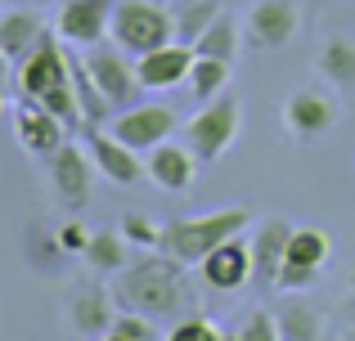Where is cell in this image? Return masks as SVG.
I'll use <instances>...</instances> for the list:
<instances>
[{"label": "cell", "mask_w": 355, "mask_h": 341, "mask_svg": "<svg viewBox=\"0 0 355 341\" xmlns=\"http://www.w3.org/2000/svg\"><path fill=\"white\" fill-rule=\"evenodd\" d=\"M198 279L207 283L211 292H243V288H252V243L243 234L230 238V243H220L211 256L198 261Z\"/></svg>", "instance_id": "cell-13"}, {"label": "cell", "mask_w": 355, "mask_h": 341, "mask_svg": "<svg viewBox=\"0 0 355 341\" xmlns=\"http://www.w3.org/2000/svg\"><path fill=\"white\" fill-rule=\"evenodd\" d=\"M90 234H95V229H86V225L77 220V211H72V216L59 225L54 243H59V252H63V256H86V247H90Z\"/></svg>", "instance_id": "cell-31"}, {"label": "cell", "mask_w": 355, "mask_h": 341, "mask_svg": "<svg viewBox=\"0 0 355 341\" xmlns=\"http://www.w3.org/2000/svg\"><path fill=\"white\" fill-rule=\"evenodd\" d=\"M275 319H279V341H324V315L306 301V292H293V301Z\"/></svg>", "instance_id": "cell-21"}, {"label": "cell", "mask_w": 355, "mask_h": 341, "mask_svg": "<svg viewBox=\"0 0 355 341\" xmlns=\"http://www.w3.org/2000/svg\"><path fill=\"white\" fill-rule=\"evenodd\" d=\"M45 32H50V27H45L41 14H32V9H9V14L0 18V50H5L9 59H14V68H18V63L41 45Z\"/></svg>", "instance_id": "cell-19"}, {"label": "cell", "mask_w": 355, "mask_h": 341, "mask_svg": "<svg viewBox=\"0 0 355 341\" xmlns=\"http://www.w3.org/2000/svg\"><path fill=\"white\" fill-rule=\"evenodd\" d=\"M14 135H18V144H23V153H32L36 162L54 158V153H59L63 144H68V126H63L59 117L50 113V108L32 104V99H23V104H18Z\"/></svg>", "instance_id": "cell-14"}, {"label": "cell", "mask_w": 355, "mask_h": 341, "mask_svg": "<svg viewBox=\"0 0 355 341\" xmlns=\"http://www.w3.org/2000/svg\"><path fill=\"white\" fill-rule=\"evenodd\" d=\"M0 5H5V0H0Z\"/></svg>", "instance_id": "cell-39"}, {"label": "cell", "mask_w": 355, "mask_h": 341, "mask_svg": "<svg viewBox=\"0 0 355 341\" xmlns=\"http://www.w3.org/2000/svg\"><path fill=\"white\" fill-rule=\"evenodd\" d=\"M175 41V14L157 0H117L113 9V45L126 54H148L157 45Z\"/></svg>", "instance_id": "cell-5"}, {"label": "cell", "mask_w": 355, "mask_h": 341, "mask_svg": "<svg viewBox=\"0 0 355 341\" xmlns=\"http://www.w3.org/2000/svg\"><path fill=\"white\" fill-rule=\"evenodd\" d=\"M113 9H117V0H63L54 32H59L63 45H72V50L104 45L108 36H113Z\"/></svg>", "instance_id": "cell-9"}, {"label": "cell", "mask_w": 355, "mask_h": 341, "mask_svg": "<svg viewBox=\"0 0 355 341\" xmlns=\"http://www.w3.org/2000/svg\"><path fill=\"white\" fill-rule=\"evenodd\" d=\"M239 126H243L239 99L234 95H216L180 126V140L189 144V153L202 162V167H211V162H216L220 153H230V144L239 140Z\"/></svg>", "instance_id": "cell-4"}, {"label": "cell", "mask_w": 355, "mask_h": 341, "mask_svg": "<svg viewBox=\"0 0 355 341\" xmlns=\"http://www.w3.org/2000/svg\"><path fill=\"white\" fill-rule=\"evenodd\" d=\"M351 292H355V265H351Z\"/></svg>", "instance_id": "cell-36"}, {"label": "cell", "mask_w": 355, "mask_h": 341, "mask_svg": "<svg viewBox=\"0 0 355 341\" xmlns=\"http://www.w3.org/2000/svg\"><path fill=\"white\" fill-rule=\"evenodd\" d=\"M86 68L95 77V86L104 90V99L117 108H135L139 95H144V81L135 72V59H130L121 45H90L86 50Z\"/></svg>", "instance_id": "cell-7"}, {"label": "cell", "mask_w": 355, "mask_h": 341, "mask_svg": "<svg viewBox=\"0 0 355 341\" xmlns=\"http://www.w3.org/2000/svg\"><path fill=\"white\" fill-rule=\"evenodd\" d=\"M126 238H121V229H95L90 234V247H86V265L95 274H121L130 265L126 256Z\"/></svg>", "instance_id": "cell-23"}, {"label": "cell", "mask_w": 355, "mask_h": 341, "mask_svg": "<svg viewBox=\"0 0 355 341\" xmlns=\"http://www.w3.org/2000/svg\"><path fill=\"white\" fill-rule=\"evenodd\" d=\"M9 77H14V59H9V54L0 50V90L9 86Z\"/></svg>", "instance_id": "cell-33"}, {"label": "cell", "mask_w": 355, "mask_h": 341, "mask_svg": "<svg viewBox=\"0 0 355 341\" xmlns=\"http://www.w3.org/2000/svg\"><path fill=\"white\" fill-rule=\"evenodd\" d=\"M113 333L130 337V341H162V337H157V319L139 315V310H117V319H113Z\"/></svg>", "instance_id": "cell-30"}, {"label": "cell", "mask_w": 355, "mask_h": 341, "mask_svg": "<svg viewBox=\"0 0 355 341\" xmlns=\"http://www.w3.org/2000/svg\"><path fill=\"white\" fill-rule=\"evenodd\" d=\"M338 117H342V104H338V95H333V86L329 90L324 86H302V90H293V95L284 99V108H279V122H284L288 140H297V144L324 140V135L338 126Z\"/></svg>", "instance_id": "cell-6"}, {"label": "cell", "mask_w": 355, "mask_h": 341, "mask_svg": "<svg viewBox=\"0 0 355 341\" xmlns=\"http://www.w3.org/2000/svg\"><path fill=\"white\" fill-rule=\"evenodd\" d=\"M288 238H293V225L284 216H266L248 229V243H252V283L261 292L279 283V270L288 261Z\"/></svg>", "instance_id": "cell-12"}, {"label": "cell", "mask_w": 355, "mask_h": 341, "mask_svg": "<svg viewBox=\"0 0 355 341\" xmlns=\"http://www.w3.org/2000/svg\"><path fill=\"white\" fill-rule=\"evenodd\" d=\"M162 341H225V333L202 315H184V319H175V324L166 328Z\"/></svg>", "instance_id": "cell-29"}, {"label": "cell", "mask_w": 355, "mask_h": 341, "mask_svg": "<svg viewBox=\"0 0 355 341\" xmlns=\"http://www.w3.org/2000/svg\"><path fill=\"white\" fill-rule=\"evenodd\" d=\"M14 81H18V95L41 104V108H50L68 131L86 126L81 122V104H77V86H72V59H68V50H63L59 32L41 36V45L14 68Z\"/></svg>", "instance_id": "cell-2"}, {"label": "cell", "mask_w": 355, "mask_h": 341, "mask_svg": "<svg viewBox=\"0 0 355 341\" xmlns=\"http://www.w3.org/2000/svg\"><path fill=\"white\" fill-rule=\"evenodd\" d=\"M329 256H333V238H329V229H320V225H302V229H293V238H288V261H297V265H315V270H320Z\"/></svg>", "instance_id": "cell-25"}, {"label": "cell", "mask_w": 355, "mask_h": 341, "mask_svg": "<svg viewBox=\"0 0 355 341\" xmlns=\"http://www.w3.org/2000/svg\"><path fill=\"white\" fill-rule=\"evenodd\" d=\"M27 5H54V0H27ZM59 5H63V0H59Z\"/></svg>", "instance_id": "cell-35"}, {"label": "cell", "mask_w": 355, "mask_h": 341, "mask_svg": "<svg viewBox=\"0 0 355 341\" xmlns=\"http://www.w3.org/2000/svg\"><path fill=\"white\" fill-rule=\"evenodd\" d=\"M351 341H355V328H351Z\"/></svg>", "instance_id": "cell-38"}, {"label": "cell", "mask_w": 355, "mask_h": 341, "mask_svg": "<svg viewBox=\"0 0 355 341\" xmlns=\"http://www.w3.org/2000/svg\"><path fill=\"white\" fill-rule=\"evenodd\" d=\"M257 225L248 207H220V211H207V216H175L162 225V252H171L175 261L184 265H198L202 256H211L220 243L248 234Z\"/></svg>", "instance_id": "cell-3"}, {"label": "cell", "mask_w": 355, "mask_h": 341, "mask_svg": "<svg viewBox=\"0 0 355 341\" xmlns=\"http://www.w3.org/2000/svg\"><path fill=\"white\" fill-rule=\"evenodd\" d=\"M121 238H126L130 247H144V252H153V247H162V225H153L148 216H139V211H126V216L117 220Z\"/></svg>", "instance_id": "cell-28"}, {"label": "cell", "mask_w": 355, "mask_h": 341, "mask_svg": "<svg viewBox=\"0 0 355 341\" xmlns=\"http://www.w3.org/2000/svg\"><path fill=\"white\" fill-rule=\"evenodd\" d=\"M113 292L121 310H139V315L157 319V324H175V319L193 315L198 292L189 283V265L175 261L171 252L153 256L144 252L139 261H130L121 274H113Z\"/></svg>", "instance_id": "cell-1"}, {"label": "cell", "mask_w": 355, "mask_h": 341, "mask_svg": "<svg viewBox=\"0 0 355 341\" xmlns=\"http://www.w3.org/2000/svg\"><path fill=\"white\" fill-rule=\"evenodd\" d=\"M225 341H279V319L270 310H248L234 333H225Z\"/></svg>", "instance_id": "cell-27"}, {"label": "cell", "mask_w": 355, "mask_h": 341, "mask_svg": "<svg viewBox=\"0 0 355 341\" xmlns=\"http://www.w3.org/2000/svg\"><path fill=\"white\" fill-rule=\"evenodd\" d=\"M193 59H198V50H193V45L166 41V45H157V50L139 54V59H135V72H139V81H144V90H171V86H180V81H189Z\"/></svg>", "instance_id": "cell-16"}, {"label": "cell", "mask_w": 355, "mask_h": 341, "mask_svg": "<svg viewBox=\"0 0 355 341\" xmlns=\"http://www.w3.org/2000/svg\"><path fill=\"white\" fill-rule=\"evenodd\" d=\"M95 341H130V337H121V333H113V328H108L104 337H95Z\"/></svg>", "instance_id": "cell-34"}, {"label": "cell", "mask_w": 355, "mask_h": 341, "mask_svg": "<svg viewBox=\"0 0 355 341\" xmlns=\"http://www.w3.org/2000/svg\"><path fill=\"white\" fill-rule=\"evenodd\" d=\"M45 171H50V189L54 198L63 202L68 211H81L90 198H95V158H90L86 144H63L54 158H45Z\"/></svg>", "instance_id": "cell-8"}, {"label": "cell", "mask_w": 355, "mask_h": 341, "mask_svg": "<svg viewBox=\"0 0 355 341\" xmlns=\"http://www.w3.org/2000/svg\"><path fill=\"white\" fill-rule=\"evenodd\" d=\"M216 14H220V0H180V9H175V41L193 45L216 23Z\"/></svg>", "instance_id": "cell-26"}, {"label": "cell", "mask_w": 355, "mask_h": 341, "mask_svg": "<svg viewBox=\"0 0 355 341\" xmlns=\"http://www.w3.org/2000/svg\"><path fill=\"white\" fill-rule=\"evenodd\" d=\"M243 41H248V36H243V23H239L234 14H225V9H220L216 23H211L198 41H193V50H198V59H230V63H234Z\"/></svg>", "instance_id": "cell-22"}, {"label": "cell", "mask_w": 355, "mask_h": 341, "mask_svg": "<svg viewBox=\"0 0 355 341\" xmlns=\"http://www.w3.org/2000/svg\"><path fill=\"white\" fill-rule=\"evenodd\" d=\"M202 162L189 153V144H175V140H166V144H157V149H148L144 153V171H148V180L157 184V189H166V193H184L193 184V175H198Z\"/></svg>", "instance_id": "cell-17"}, {"label": "cell", "mask_w": 355, "mask_h": 341, "mask_svg": "<svg viewBox=\"0 0 355 341\" xmlns=\"http://www.w3.org/2000/svg\"><path fill=\"white\" fill-rule=\"evenodd\" d=\"M315 72L333 90H355V41L351 36H329L315 50Z\"/></svg>", "instance_id": "cell-20"}, {"label": "cell", "mask_w": 355, "mask_h": 341, "mask_svg": "<svg viewBox=\"0 0 355 341\" xmlns=\"http://www.w3.org/2000/svg\"><path fill=\"white\" fill-rule=\"evenodd\" d=\"M86 149L95 158V167L104 180L113 184H139L144 180V153H135L130 144H121L113 131H99V126H86Z\"/></svg>", "instance_id": "cell-15"}, {"label": "cell", "mask_w": 355, "mask_h": 341, "mask_svg": "<svg viewBox=\"0 0 355 341\" xmlns=\"http://www.w3.org/2000/svg\"><path fill=\"white\" fill-rule=\"evenodd\" d=\"M230 77H234V63H230V59H193V68H189V95L207 104V99L225 95Z\"/></svg>", "instance_id": "cell-24"}, {"label": "cell", "mask_w": 355, "mask_h": 341, "mask_svg": "<svg viewBox=\"0 0 355 341\" xmlns=\"http://www.w3.org/2000/svg\"><path fill=\"white\" fill-rule=\"evenodd\" d=\"M108 131H113L121 144H130L135 153H148V149L166 144L175 131H180V117H175L166 104H135V108H121Z\"/></svg>", "instance_id": "cell-10"}, {"label": "cell", "mask_w": 355, "mask_h": 341, "mask_svg": "<svg viewBox=\"0 0 355 341\" xmlns=\"http://www.w3.org/2000/svg\"><path fill=\"white\" fill-rule=\"evenodd\" d=\"M297 27H302V5L297 0H257L243 18V36L257 50H284L293 45Z\"/></svg>", "instance_id": "cell-11"}, {"label": "cell", "mask_w": 355, "mask_h": 341, "mask_svg": "<svg viewBox=\"0 0 355 341\" xmlns=\"http://www.w3.org/2000/svg\"><path fill=\"white\" fill-rule=\"evenodd\" d=\"M117 310H113V297H108L99 283H86V288H77L68 297V324L72 333L81 337H104L108 328H113Z\"/></svg>", "instance_id": "cell-18"}, {"label": "cell", "mask_w": 355, "mask_h": 341, "mask_svg": "<svg viewBox=\"0 0 355 341\" xmlns=\"http://www.w3.org/2000/svg\"><path fill=\"white\" fill-rule=\"evenodd\" d=\"M0 113H5V90H0Z\"/></svg>", "instance_id": "cell-37"}, {"label": "cell", "mask_w": 355, "mask_h": 341, "mask_svg": "<svg viewBox=\"0 0 355 341\" xmlns=\"http://www.w3.org/2000/svg\"><path fill=\"white\" fill-rule=\"evenodd\" d=\"M315 283H320V270H315V265H297V261H284V270H279V283H275V288L293 297V292H311Z\"/></svg>", "instance_id": "cell-32"}]
</instances>
